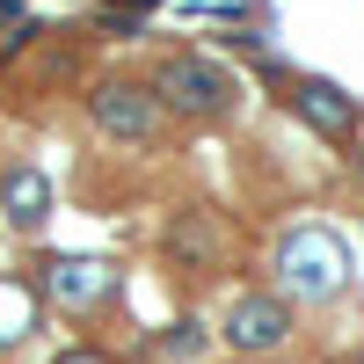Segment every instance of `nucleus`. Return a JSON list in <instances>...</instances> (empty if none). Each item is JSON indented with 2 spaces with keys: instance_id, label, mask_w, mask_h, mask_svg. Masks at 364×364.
Listing matches in <instances>:
<instances>
[{
  "instance_id": "1",
  "label": "nucleus",
  "mask_w": 364,
  "mask_h": 364,
  "mask_svg": "<svg viewBox=\"0 0 364 364\" xmlns=\"http://www.w3.org/2000/svg\"><path fill=\"white\" fill-rule=\"evenodd\" d=\"M277 269H284L291 299H336L350 284V248L328 226H291L284 248H277Z\"/></svg>"
},
{
  "instance_id": "2",
  "label": "nucleus",
  "mask_w": 364,
  "mask_h": 364,
  "mask_svg": "<svg viewBox=\"0 0 364 364\" xmlns=\"http://www.w3.org/2000/svg\"><path fill=\"white\" fill-rule=\"evenodd\" d=\"M154 102L175 109V117H226L240 102V80L226 66H211V58L182 51V58H168V66L154 73Z\"/></svg>"
},
{
  "instance_id": "3",
  "label": "nucleus",
  "mask_w": 364,
  "mask_h": 364,
  "mask_svg": "<svg viewBox=\"0 0 364 364\" xmlns=\"http://www.w3.org/2000/svg\"><path fill=\"white\" fill-rule=\"evenodd\" d=\"M219 336L240 350V357H269V350H284L291 343V306L277 291H240L233 306H226V328Z\"/></svg>"
},
{
  "instance_id": "4",
  "label": "nucleus",
  "mask_w": 364,
  "mask_h": 364,
  "mask_svg": "<svg viewBox=\"0 0 364 364\" xmlns=\"http://www.w3.org/2000/svg\"><path fill=\"white\" fill-rule=\"evenodd\" d=\"M87 117H95V132L124 139V146H146L161 132V102L154 87H132V80H102L95 95H87Z\"/></svg>"
},
{
  "instance_id": "5",
  "label": "nucleus",
  "mask_w": 364,
  "mask_h": 364,
  "mask_svg": "<svg viewBox=\"0 0 364 364\" xmlns=\"http://www.w3.org/2000/svg\"><path fill=\"white\" fill-rule=\"evenodd\" d=\"M44 291L58 306H102L117 291V269L95 262V255H66V262H44Z\"/></svg>"
},
{
  "instance_id": "6",
  "label": "nucleus",
  "mask_w": 364,
  "mask_h": 364,
  "mask_svg": "<svg viewBox=\"0 0 364 364\" xmlns=\"http://www.w3.org/2000/svg\"><path fill=\"white\" fill-rule=\"evenodd\" d=\"M291 109L306 117L321 139H350L357 132V95H343L336 80H291Z\"/></svg>"
},
{
  "instance_id": "7",
  "label": "nucleus",
  "mask_w": 364,
  "mask_h": 364,
  "mask_svg": "<svg viewBox=\"0 0 364 364\" xmlns=\"http://www.w3.org/2000/svg\"><path fill=\"white\" fill-rule=\"evenodd\" d=\"M0 211L22 226V233H37L44 219H51V182H44V168H29V161H15L8 175H0Z\"/></svg>"
},
{
  "instance_id": "8",
  "label": "nucleus",
  "mask_w": 364,
  "mask_h": 364,
  "mask_svg": "<svg viewBox=\"0 0 364 364\" xmlns=\"http://www.w3.org/2000/svg\"><path fill=\"white\" fill-rule=\"evenodd\" d=\"M29 328H37V291H29L22 277H0V350L22 343Z\"/></svg>"
},
{
  "instance_id": "9",
  "label": "nucleus",
  "mask_w": 364,
  "mask_h": 364,
  "mask_svg": "<svg viewBox=\"0 0 364 364\" xmlns=\"http://www.w3.org/2000/svg\"><path fill=\"white\" fill-rule=\"evenodd\" d=\"M161 350H168V357H197V328H190V321H182V328H175V336H161Z\"/></svg>"
},
{
  "instance_id": "10",
  "label": "nucleus",
  "mask_w": 364,
  "mask_h": 364,
  "mask_svg": "<svg viewBox=\"0 0 364 364\" xmlns=\"http://www.w3.org/2000/svg\"><path fill=\"white\" fill-rule=\"evenodd\" d=\"M51 364H117V357H102V350H58Z\"/></svg>"
},
{
  "instance_id": "11",
  "label": "nucleus",
  "mask_w": 364,
  "mask_h": 364,
  "mask_svg": "<svg viewBox=\"0 0 364 364\" xmlns=\"http://www.w3.org/2000/svg\"><path fill=\"white\" fill-rule=\"evenodd\" d=\"M109 8H132V15H139V8H154V0H109Z\"/></svg>"
}]
</instances>
